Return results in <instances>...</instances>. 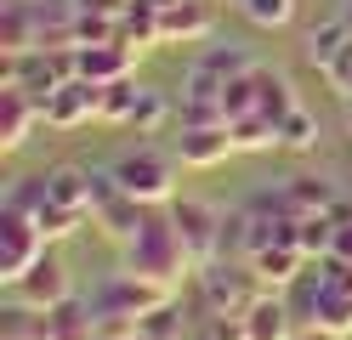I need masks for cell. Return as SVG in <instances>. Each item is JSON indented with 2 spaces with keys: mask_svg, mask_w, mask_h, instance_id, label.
<instances>
[{
  "mask_svg": "<svg viewBox=\"0 0 352 340\" xmlns=\"http://www.w3.org/2000/svg\"><path fill=\"white\" fill-rule=\"evenodd\" d=\"M125 267L142 272V278H153V284H170V289H176V278H182V272H193V256H188L182 233H176L170 204H153V210H148L142 233L125 244Z\"/></svg>",
  "mask_w": 352,
  "mask_h": 340,
  "instance_id": "obj_1",
  "label": "cell"
},
{
  "mask_svg": "<svg viewBox=\"0 0 352 340\" xmlns=\"http://www.w3.org/2000/svg\"><path fill=\"white\" fill-rule=\"evenodd\" d=\"M193 272H199V295H205L210 317H245V306L261 295L256 267H250V261H239V256H216V261L193 267Z\"/></svg>",
  "mask_w": 352,
  "mask_h": 340,
  "instance_id": "obj_2",
  "label": "cell"
},
{
  "mask_svg": "<svg viewBox=\"0 0 352 340\" xmlns=\"http://www.w3.org/2000/svg\"><path fill=\"white\" fill-rule=\"evenodd\" d=\"M114 181L120 193H131L137 204H170L176 199V153H160V148H137L114 165Z\"/></svg>",
  "mask_w": 352,
  "mask_h": 340,
  "instance_id": "obj_3",
  "label": "cell"
},
{
  "mask_svg": "<svg viewBox=\"0 0 352 340\" xmlns=\"http://www.w3.org/2000/svg\"><path fill=\"white\" fill-rule=\"evenodd\" d=\"M170 216H176V233H182L193 267H205L216 256H228V216L205 199H170Z\"/></svg>",
  "mask_w": 352,
  "mask_h": 340,
  "instance_id": "obj_4",
  "label": "cell"
},
{
  "mask_svg": "<svg viewBox=\"0 0 352 340\" xmlns=\"http://www.w3.org/2000/svg\"><path fill=\"white\" fill-rule=\"evenodd\" d=\"M52 249V238L40 233V221L34 216H23V210H6V204H0V284H17L23 278V272L40 261Z\"/></svg>",
  "mask_w": 352,
  "mask_h": 340,
  "instance_id": "obj_5",
  "label": "cell"
},
{
  "mask_svg": "<svg viewBox=\"0 0 352 340\" xmlns=\"http://www.w3.org/2000/svg\"><path fill=\"white\" fill-rule=\"evenodd\" d=\"M160 301H170V284H153V278H142V272H114L97 295H91V306H97V317H108V312H125V317H142V312H153Z\"/></svg>",
  "mask_w": 352,
  "mask_h": 340,
  "instance_id": "obj_6",
  "label": "cell"
},
{
  "mask_svg": "<svg viewBox=\"0 0 352 340\" xmlns=\"http://www.w3.org/2000/svg\"><path fill=\"white\" fill-rule=\"evenodd\" d=\"M85 120H102V85L85 80V74H74V80H63L52 97H46V125L74 131V125H85Z\"/></svg>",
  "mask_w": 352,
  "mask_h": 340,
  "instance_id": "obj_7",
  "label": "cell"
},
{
  "mask_svg": "<svg viewBox=\"0 0 352 340\" xmlns=\"http://www.w3.org/2000/svg\"><path fill=\"white\" fill-rule=\"evenodd\" d=\"M34 125H46V108L23 85H0V153H23Z\"/></svg>",
  "mask_w": 352,
  "mask_h": 340,
  "instance_id": "obj_8",
  "label": "cell"
},
{
  "mask_svg": "<svg viewBox=\"0 0 352 340\" xmlns=\"http://www.w3.org/2000/svg\"><path fill=\"white\" fill-rule=\"evenodd\" d=\"M222 74H210L205 63H193L188 68V80H182V125H228V113H222Z\"/></svg>",
  "mask_w": 352,
  "mask_h": 340,
  "instance_id": "obj_9",
  "label": "cell"
},
{
  "mask_svg": "<svg viewBox=\"0 0 352 340\" xmlns=\"http://www.w3.org/2000/svg\"><path fill=\"white\" fill-rule=\"evenodd\" d=\"M210 29H216V6L210 0H170V6H160V45L210 40Z\"/></svg>",
  "mask_w": 352,
  "mask_h": 340,
  "instance_id": "obj_10",
  "label": "cell"
},
{
  "mask_svg": "<svg viewBox=\"0 0 352 340\" xmlns=\"http://www.w3.org/2000/svg\"><path fill=\"white\" fill-rule=\"evenodd\" d=\"M69 295H74V289H69V267H63L52 249H46V256H40L17 284H12V301H29V306H40V312L57 306V301H69Z\"/></svg>",
  "mask_w": 352,
  "mask_h": 340,
  "instance_id": "obj_11",
  "label": "cell"
},
{
  "mask_svg": "<svg viewBox=\"0 0 352 340\" xmlns=\"http://www.w3.org/2000/svg\"><path fill=\"white\" fill-rule=\"evenodd\" d=\"M170 153L182 159V165H193V170H210V165H222V159L239 153V148H233V131L228 125H182Z\"/></svg>",
  "mask_w": 352,
  "mask_h": 340,
  "instance_id": "obj_12",
  "label": "cell"
},
{
  "mask_svg": "<svg viewBox=\"0 0 352 340\" xmlns=\"http://www.w3.org/2000/svg\"><path fill=\"white\" fill-rule=\"evenodd\" d=\"M301 324H296V312H290V295L284 289H261L256 301L245 306V335L250 340H290Z\"/></svg>",
  "mask_w": 352,
  "mask_h": 340,
  "instance_id": "obj_13",
  "label": "cell"
},
{
  "mask_svg": "<svg viewBox=\"0 0 352 340\" xmlns=\"http://www.w3.org/2000/svg\"><path fill=\"white\" fill-rule=\"evenodd\" d=\"M131 68H137V45L131 40H91L80 45V74L97 80V85H114V80H131Z\"/></svg>",
  "mask_w": 352,
  "mask_h": 340,
  "instance_id": "obj_14",
  "label": "cell"
},
{
  "mask_svg": "<svg viewBox=\"0 0 352 340\" xmlns=\"http://www.w3.org/2000/svg\"><path fill=\"white\" fill-rule=\"evenodd\" d=\"M278 204H284V216H336L341 210V199H336V181H324V176H290L278 188Z\"/></svg>",
  "mask_w": 352,
  "mask_h": 340,
  "instance_id": "obj_15",
  "label": "cell"
},
{
  "mask_svg": "<svg viewBox=\"0 0 352 340\" xmlns=\"http://www.w3.org/2000/svg\"><path fill=\"white\" fill-rule=\"evenodd\" d=\"M40 45V0H0V52L23 57Z\"/></svg>",
  "mask_w": 352,
  "mask_h": 340,
  "instance_id": "obj_16",
  "label": "cell"
},
{
  "mask_svg": "<svg viewBox=\"0 0 352 340\" xmlns=\"http://www.w3.org/2000/svg\"><path fill=\"white\" fill-rule=\"evenodd\" d=\"M46 204H52V210H69V216H85V221H91V170H80V165L46 170Z\"/></svg>",
  "mask_w": 352,
  "mask_h": 340,
  "instance_id": "obj_17",
  "label": "cell"
},
{
  "mask_svg": "<svg viewBox=\"0 0 352 340\" xmlns=\"http://www.w3.org/2000/svg\"><path fill=\"white\" fill-rule=\"evenodd\" d=\"M307 249L301 244H267L261 256H250V267H256V278H261V289H290L301 272H307Z\"/></svg>",
  "mask_w": 352,
  "mask_h": 340,
  "instance_id": "obj_18",
  "label": "cell"
},
{
  "mask_svg": "<svg viewBox=\"0 0 352 340\" xmlns=\"http://www.w3.org/2000/svg\"><path fill=\"white\" fill-rule=\"evenodd\" d=\"M97 335V306H91V295H69V301H57L46 306V340H91Z\"/></svg>",
  "mask_w": 352,
  "mask_h": 340,
  "instance_id": "obj_19",
  "label": "cell"
},
{
  "mask_svg": "<svg viewBox=\"0 0 352 340\" xmlns=\"http://www.w3.org/2000/svg\"><path fill=\"white\" fill-rule=\"evenodd\" d=\"M142 221H148V204H137L131 193H114L108 204H97V216H91V227H102L114 244H131L142 233Z\"/></svg>",
  "mask_w": 352,
  "mask_h": 340,
  "instance_id": "obj_20",
  "label": "cell"
},
{
  "mask_svg": "<svg viewBox=\"0 0 352 340\" xmlns=\"http://www.w3.org/2000/svg\"><path fill=\"white\" fill-rule=\"evenodd\" d=\"M346 45H352V23H346V17H329V23H318V29L307 34V63H313L318 74H324V68L336 63Z\"/></svg>",
  "mask_w": 352,
  "mask_h": 340,
  "instance_id": "obj_21",
  "label": "cell"
},
{
  "mask_svg": "<svg viewBox=\"0 0 352 340\" xmlns=\"http://www.w3.org/2000/svg\"><path fill=\"white\" fill-rule=\"evenodd\" d=\"M256 108L267 113V120H284V113L301 108V102H296V91H290V80H284V74H273V68L256 63Z\"/></svg>",
  "mask_w": 352,
  "mask_h": 340,
  "instance_id": "obj_22",
  "label": "cell"
},
{
  "mask_svg": "<svg viewBox=\"0 0 352 340\" xmlns=\"http://www.w3.org/2000/svg\"><path fill=\"white\" fill-rule=\"evenodd\" d=\"M233 148L239 153H267L278 148V120H267V113H250V120H233Z\"/></svg>",
  "mask_w": 352,
  "mask_h": 340,
  "instance_id": "obj_23",
  "label": "cell"
},
{
  "mask_svg": "<svg viewBox=\"0 0 352 340\" xmlns=\"http://www.w3.org/2000/svg\"><path fill=\"white\" fill-rule=\"evenodd\" d=\"M278 148H284V153H313V148H318V120H313L307 108H290V113L278 120Z\"/></svg>",
  "mask_w": 352,
  "mask_h": 340,
  "instance_id": "obj_24",
  "label": "cell"
},
{
  "mask_svg": "<svg viewBox=\"0 0 352 340\" xmlns=\"http://www.w3.org/2000/svg\"><path fill=\"white\" fill-rule=\"evenodd\" d=\"M137 102H142V85H131V80L102 85V120H108V125H131Z\"/></svg>",
  "mask_w": 352,
  "mask_h": 340,
  "instance_id": "obj_25",
  "label": "cell"
},
{
  "mask_svg": "<svg viewBox=\"0 0 352 340\" xmlns=\"http://www.w3.org/2000/svg\"><path fill=\"white\" fill-rule=\"evenodd\" d=\"M222 113H228V125H233V120H250V113H261V108H256V68L222 85Z\"/></svg>",
  "mask_w": 352,
  "mask_h": 340,
  "instance_id": "obj_26",
  "label": "cell"
},
{
  "mask_svg": "<svg viewBox=\"0 0 352 340\" xmlns=\"http://www.w3.org/2000/svg\"><path fill=\"white\" fill-rule=\"evenodd\" d=\"M199 63L210 68V74H222V80H239V74H250V68H256V57L245 52V45H210Z\"/></svg>",
  "mask_w": 352,
  "mask_h": 340,
  "instance_id": "obj_27",
  "label": "cell"
},
{
  "mask_svg": "<svg viewBox=\"0 0 352 340\" xmlns=\"http://www.w3.org/2000/svg\"><path fill=\"white\" fill-rule=\"evenodd\" d=\"M148 340H182V306L176 301H160L153 312H142V324H137Z\"/></svg>",
  "mask_w": 352,
  "mask_h": 340,
  "instance_id": "obj_28",
  "label": "cell"
},
{
  "mask_svg": "<svg viewBox=\"0 0 352 340\" xmlns=\"http://www.w3.org/2000/svg\"><path fill=\"white\" fill-rule=\"evenodd\" d=\"M239 12H245L256 29H284V23L296 17V0H239Z\"/></svg>",
  "mask_w": 352,
  "mask_h": 340,
  "instance_id": "obj_29",
  "label": "cell"
},
{
  "mask_svg": "<svg viewBox=\"0 0 352 340\" xmlns=\"http://www.w3.org/2000/svg\"><path fill=\"white\" fill-rule=\"evenodd\" d=\"M46 204V176H17L6 188V210H23V216H40Z\"/></svg>",
  "mask_w": 352,
  "mask_h": 340,
  "instance_id": "obj_30",
  "label": "cell"
},
{
  "mask_svg": "<svg viewBox=\"0 0 352 340\" xmlns=\"http://www.w3.org/2000/svg\"><path fill=\"white\" fill-rule=\"evenodd\" d=\"M165 91H142V102H137V113H131V131L137 136H148V131H160L165 125Z\"/></svg>",
  "mask_w": 352,
  "mask_h": 340,
  "instance_id": "obj_31",
  "label": "cell"
},
{
  "mask_svg": "<svg viewBox=\"0 0 352 340\" xmlns=\"http://www.w3.org/2000/svg\"><path fill=\"white\" fill-rule=\"evenodd\" d=\"M324 80H329V85H336V91H341V97H352V45H346V52H341L336 63H329V68H324Z\"/></svg>",
  "mask_w": 352,
  "mask_h": 340,
  "instance_id": "obj_32",
  "label": "cell"
},
{
  "mask_svg": "<svg viewBox=\"0 0 352 340\" xmlns=\"http://www.w3.org/2000/svg\"><path fill=\"white\" fill-rule=\"evenodd\" d=\"M336 216H341V221H336V244H329V256H336V261H352V210L341 204Z\"/></svg>",
  "mask_w": 352,
  "mask_h": 340,
  "instance_id": "obj_33",
  "label": "cell"
},
{
  "mask_svg": "<svg viewBox=\"0 0 352 340\" xmlns=\"http://www.w3.org/2000/svg\"><path fill=\"white\" fill-rule=\"evenodd\" d=\"M290 340H341V335H329V329H318V324H301Z\"/></svg>",
  "mask_w": 352,
  "mask_h": 340,
  "instance_id": "obj_34",
  "label": "cell"
},
{
  "mask_svg": "<svg viewBox=\"0 0 352 340\" xmlns=\"http://www.w3.org/2000/svg\"><path fill=\"white\" fill-rule=\"evenodd\" d=\"M341 113H346V131H352V97H341Z\"/></svg>",
  "mask_w": 352,
  "mask_h": 340,
  "instance_id": "obj_35",
  "label": "cell"
},
{
  "mask_svg": "<svg viewBox=\"0 0 352 340\" xmlns=\"http://www.w3.org/2000/svg\"><path fill=\"white\" fill-rule=\"evenodd\" d=\"M125 340H148V335H142V329H137V335H125Z\"/></svg>",
  "mask_w": 352,
  "mask_h": 340,
  "instance_id": "obj_36",
  "label": "cell"
},
{
  "mask_svg": "<svg viewBox=\"0 0 352 340\" xmlns=\"http://www.w3.org/2000/svg\"><path fill=\"white\" fill-rule=\"evenodd\" d=\"M245 340H250V335H245Z\"/></svg>",
  "mask_w": 352,
  "mask_h": 340,
  "instance_id": "obj_37",
  "label": "cell"
}]
</instances>
